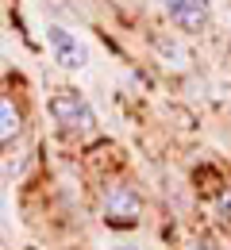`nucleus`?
<instances>
[{
	"instance_id": "1",
	"label": "nucleus",
	"mask_w": 231,
	"mask_h": 250,
	"mask_svg": "<svg viewBox=\"0 0 231 250\" xmlns=\"http://www.w3.org/2000/svg\"><path fill=\"white\" fill-rule=\"evenodd\" d=\"M50 120L62 127L66 135H93L97 131V112H93V104L85 100L81 93H73V89H58V93L50 96Z\"/></svg>"
},
{
	"instance_id": "2",
	"label": "nucleus",
	"mask_w": 231,
	"mask_h": 250,
	"mask_svg": "<svg viewBox=\"0 0 231 250\" xmlns=\"http://www.w3.org/2000/svg\"><path fill=\"white\" fill-rule=\"evenodd\" d=\"M42 39H46L50 58L62 65V69H85V65H89V50H85V42H81L73 31H66L62 23H46Z\"/></svg>"
},
{
	"instance_id": "3",
	"label": "nucleus",
	"mask_w": 231,
	"mask_h": 250,
	"mask_svg": "<svg viewBox=\"0 0 231 250\" xmlns=\"http://www.w3.org/2000/svg\"><path fill=\"white\" fill-rule=\"evenodd\" d=\"M162 8L169 16V23L185 35H200L212 23V4L208 0H162Z\"/></svg>"
},
{
	"instance_id": "4",
	"label": "nucleus",
	"mask_w": 231,
	"mask_h": 250,
	"mask_svg": "<svg viewBox=\"0 0 231 250\" xmlns=\"http://www.w3.org/2000/svg\"><path fill=\"white\" fill-rule=\"evenodd\" d=\"M143 216V196L131 185H112L104 192V219L116 227H131Z\"/></svg>"
},
{
	"instance_id": "5",
	"label": "nucleus",
	"mask_w": 231,
	"mask_h": 250,
	"mask_svg": "<svg viewBox=\"0 0 231 250\" xmlns=\"http://www.w3.org/2000/svg\"><path fill=\"white\" fill-rule=\"evenodd\" d=\"M20 131H23V112H20L8 96H0V146L16 143V139H20Z\"/></svg>"
},
{
	"instance_id": "6",
	"label": "nucleus",
	"mask_w": 231,
	"mask_h": 250,
	"mask_svg": "<svg viewBox=\"0 0 231 250\" xmlns=\"http://www.w3.org/2000/svg\"><path fill=\"white\" fill-rule=\"evenodd\" d=\"M154 50H158L166 58V65H173V69H185V65H189V54H185L173 39H154Z\"/></svg>"
},
{
	"instance_id": "7",
	"label": "nucleus",
	"mask_w": 231,
	"mask_h": 250,
	"mask_svg": "<svg viewBox=\"0 0 231 250\" xmlns=\"http://www.w3.org/2000/svg\"><path fill=\"white\" fill-rule=\"evenodd\" d=\"M220 216H224V219H231V188L224 192V196H220Z\"/></svg>"
}]
</instances>
